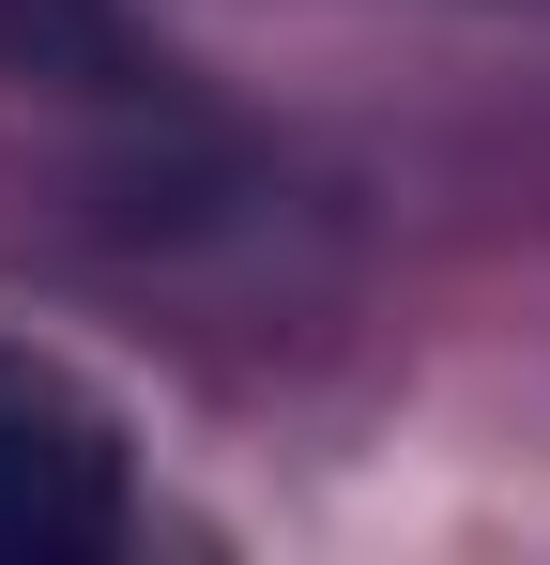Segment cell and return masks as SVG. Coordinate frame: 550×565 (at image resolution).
<instances>
[{"label":"cell","instance_id":"7a4b0ae2","mask_svg":"<svg viewBox=\"0 0 550 565\" xmlns=\"http://www.w3.org/2000/svg\"><path fill=\"white\" fill-rule=\"evenodd\" d=\"M0 77H46V93H138V31H123V0H0Z\"/></svg>","mask_w":550,"mask_h":565},{"label":"cell","instance_id":"6da1fadb","mask_svg":"<svg viewBox=\"0 0 550 565\" xmlns=\"http://www.w3.org/2000/svg\"><path fill=\"white\" fill-rule=\"evenodd\" d=\"M123 520V428L46 352H0V565H62Z\"/></svg>","mask_w":550,"mask_h":565}]
</instances>
